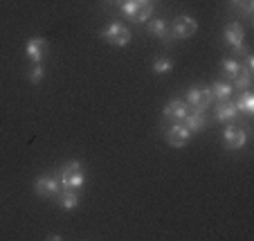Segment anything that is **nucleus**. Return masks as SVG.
<instances>
[{"mask_svg":"<svg viewBox=\"0 0 254 241\" xmlns=\"http://www.w3.org/2000/svg\"><path fill=\"white\" fill-rule=\"evenodd\" d=\"M57 178L61 183V189H79L86 185V171H83V164L79 160H70V162L61 164L57 171Z\"/></svg>","mask_w":254,"mask_h":241,"instance_id":"nucleus-1","label":"nucleus"},{"mask_svg":"<svg viewBox=\"0 0 254 241\" xmlns=\"http://www.w3.org/2000/svg\"><path fill=\"white\" fill-rule=\"evenodd\" d=\"M185 101L189 104V108H191V111L205 113L207 108L211 106V101H214V95H211L209 86H191V88L187 90V97H185Z\"/></svg>","mask_w":254,"mask_h":241,"instance_id":"nucleus-2","label":"nucleus"},{"mask_svg":"<svg viewBox=\"0 0 254 241\" xmlns=\"http://www.w3.org/2000/svg\"><path fill=\"white\" fill-rule=\"evenodd\" d=\"M101 39L108 41L111 45H117V48H124V45L130 43V32L124 23H108L104 29H101Z\"/></svg>","mask_w":254,"mask_h":241,"instance_id":"nucleus-3","label":"nucleus"},{"mask_svg":"<svg viewBox=\"0 0 254 241\" xmlns=\"http://www.w3.org/2000/svg\"><path fill=\"white\" fill-rule=\"evenodd\" d=\"M223 142H225V149L230 151H241L245 145H248V131L236 126L234 122L225 126L223 131Z\"/></svg>","mask_w":254,"mask_h":241,"instance_id":"nucleus-4","label":"nucleus"},{"mask_svg":"<svg viewBox=\"0 0 254 241\" xmlns=\"http://www.w3.org/2000/svg\"><path fill=\"white\" fill-rule=\"evenodd\" d=\"M34 192L39 194L43 198H57V194L61 192V183H59L57 176H50V174H43L39 178L34 180Z\"/></svg>","mask_w":254,"mask_h":241,"instance_id":"nucleus-5","label":"nucleus"},{"mask_svg":"<svg viewBox=\"0 0 254 241\" xmlns=\"http://www.w3.org/2000/svg\"><path fill=\"white\" fill-rule=\"evenodd\" d=\"M198 29V23L191 18V16H178V18H173L171 23V34L173 39H189V36H193Z\"/></svg>","mask_w":254,"mask_h":241,"instance_id":"nucleus-6","label":"nucleus"},{"mask_svg":"<svg viewBox=\"0 0 254 241\" xmlns=\"http://www.w3.org/2000/svg\"><path fill=\"white\" fill-rule=\"evenodd\" d=\"M191 131L183 124V122H173L171 126L167 129V142L171 147H185L189 140H191Z\"/></svg>","mask_w":254,"mask_h":241,"instance_id":"nucleus-7","label":"nucleus"},{"mask_svg":"<svg viewBox=\"0 0 254 241\" xmlns=\"http://www.w3.org/2000/svg\"><path fill=\"white\" fill-rule=\"evenodd\" d=\"M25 54H27V59L32 63H41L45 59V54H48V41H45L43 36L29 39L27 43H25Z\"/></svg>","mask_w":254,"mask_h":241,"instance_id":"nucleus-8","label":"nucleus"},{"mask_svg":"<svg viewBox=\"0 0 254 241\" xmlns=\"http://www.w3.org/2000/svg\"><path fill=\"white\" fill-rule=\"evenodd\" d=\"M191 111V108H189V104L185 99H171L167 104V106H164V120H173V122H183L185 117H187V113Z\"/></svg>","mask_w":254,"mask_h":241,"instance_id":"nucleus-9","label":"nucleus"},{"mask_svg":"<svg viewBox=\"0 0 254 241\" xmlns=\"http://www.w3.org/2000/svg\"><path fill=\"white\" fill-rule=\"evenodd\" d=\"M216 120L223 122V124H232V122L239 117V108H236L234 101L225 99V101H218V106H216Z\"/></svg>","mask_w":254,"mask_h":241,"instance_id":"nucleus-10","label":"nucleus"},{"mask_svg":"<svg viewBox=\"0 0 254 241\" xmlns=\"http://www.w3.org/2000/svg\"><path fill=\"white\" fill-rule=\"evenodd\" d=\"M223 39H225V43L227 45H241L245 41V29H243V25L239 23V20H232V23H227L225 25V32H223Z\"/></svg>","mask_w":254,"mask_h":241,"instance_id":"nucleus-11","label":"nucleus"},{"mask_svg":"<svg viewBox=\"0 0 254 241\" xmlns=\"http://www.w3.org/2000/svg\"><path fill=\"white\" fill-rule=\"evenodd\" d=\"M146 29H149V34H151V36H155V39L164 41V43H171V41H173L171 27H169V25L164 23V20H160V18L149 20V25H146Z\"/></svg>","mask_w":254,"mask_h":241,"instance_id":"nucleus-12","label":"nucleus"},{"mask_svg":"<svg viewBox=\"0 0 254 241\" xmlns=\"http://www.w3.org/2000/svg\"><path fill=\"white\" fill-rule=\"evenodd\" d=\"M183 124L187 126L191 133H200V131L207 129V117H205V113H200V111H189L187 117L183 120Z\"/></svg>","mask_w":254,"mask_h":241,"instance_id":"nucleus-13","label":"nucleus"},{"mask_svg":"<svg viewBox=\"0 0 254 241\" xmlns=\"http://www.w3.org/2000/svg\"><path fill=\"white\" fill-rule=\"evenodd\" d=\"M211 95H214L216 101H225L232 97V92H234V88H232V81H227V79H221V81H214L209 86Z\"/></svg>","mask_w":254,"mask_h":241,"instance_id":"nucleus-14","label":"nucleus"},{"mask_svg":"<svg viewBox=\"0 0 254 241\" xmlns=\"http://www.w3.org/2000/svg\"><path fill=\"white\" fill-rule=\"evenodd\" d=\"M236 108H239V115H245V117H252L254 115V95L250 90H243L239 95V99L234 101Z\"/></svg>","mask_w":254,"mask_h":241,"instance_id":"nucleus-15","label":"nucleus"},{"mask_svg":"<svg viewBox=\"0 0 254 241\" xmlns=\"http://www.w3.org/2000/svg\"><path fill=\"white\" fill-rule=\"evenodd\" d=\"M57 203L63 210H74V208H79V194L74 189H61L57 194Z\"/></svg>","mask_w":254,"mask_h":241,"instance_id":"nucleus-16","label":"nucleus"},{"mask_svg":"<svg viewBox=\"0 0 254 241\" xmlns=\"http://www.w3.org/2000/svg\"><path fill=\"white\" fill-rule=\"evenodd\" d=\"M221 68H223V73H225V77L232 81V79L241 73V61L239 59H223Z\"/></svg>","mask_w":254,"mask_h":241,"instance_id":"nucleus-17","label":"nucleus"},{"mask_svg":"<svg viewBox=\"0 0 254 241\" xmlns=\"http://www.w3.org/2000/svg\"><path fill=\"white\" fill-rule=\"evenodd\" d=\"M250 86H252V75H245L243 70L232 79V88L234 90H250Z\"/></svg>","mask_w":254,"mask_h":241,"instance_id":"nucleus-18","label":"nucleus"},{"mask_svg":"<svg viewBox=\"0 0 254 241\" xmlns=\"http://www.w3.org/2000/svg\"><path fill=\"white\" fill-rule=\"evenodd\" d=\"M173 70V61L169 57H160L153 61V73L155 75H169Z\"/></svg>","mask_w":254,"mask_h":241,"instance_id":"nucleus-19","label":"nucleus"},{"mask_svg":"<svg viewBox=\"0 0 254 241\" xmlns=\"http://www.w3.org/2000/svg\"><path fill=\"white\" fill-rule=\"evenodd\" d=\"M120 9H122V14H124L126 18L135 23V16H137V9H139V5L135 2V0H124V2L120 5Z\"/></svg>","mask_w":254,"mask_h":241,"instance_id":"nucleus-20","label":"nucleus"},{"mask_svg":"<svg viewBox=\"0 0 254 241\" xmlns=\"http://www.w3.org/2000/svg\"><path fill=\"white\" fill-rule=\"evenodd\" d=\"M151 16H153V5H151V2L139 5L137 16H135V23H146V18H151Z\"/></svg>","mask_w":254,"mask_h":241,"instance_id":"nucleus-21","label":"nucleus"},{"mask_svg":"<svg viewBox=\"0 0 254 241\" xmlns=\"http://www.w3.org/2000/svg\"><path fill=\"white\" fill-rule=\"evenodd\" d=\"M43 77H45L43 66H41V63H34V68L29 70V81H32V83H41V81H43Z\"/></svg>","mask_w":254,"mask_h":241,"instance_id":"nucleus-22","label":"nucleus"},{"mask_svg":"<svg viewBox=\"0 0 254 241\" xmlns=\"http://www.w3.org/2000/svg\"><path fill=\"white\" fill-rule=\"evenodd\" d=\"M241 70L245 75H254V57L252 54H245V61L241 63Z\"/></svg>","mask_w":254,"mask_h":241,"instance_id":"nucleus-23","label":"nucleus"},{"mask_svg":"<svg viewBox=\"0 0 254 241\" xmlns=\"http://www.w3.org/2000/svg\"><path fill=\"white\" fill-rule=\"evenodd\" d=\"M236 9L241 11L243 16H252V11H254V0H248V2H243V5H239Z\"/></svg>","mask_w":254,"mask_h":241,"instance_id":"nucleus-24","label":"nucleus"},{"mask_svg":"<svg viewBox=\"0 0 254 241\" xmlns=\"http://www.w3.org/2000/svg\"><path fill=\"white\" fill-rule=\"evenodd\" d=\"M230 2H232V5L239 7V5H243V2H248V0H230Z\"/></svg>","mask_w":254,"mask_h":241,"instance_id":"nucleus-25","label":"nucleus"},{"mask_svg":"<svg viewBox=\"0 0 254 241\" xmlns=\"http://www.w3.org/2000/svg\"><path fill=\"white\" fill-rule=\"evenodd\" d=\"M108 2H111V5H117V7H120L122 2H124V0H108Z\"/></svg>","mask_w":254,"mask_h":241,"instance_id":"nucleus-26","label":"nucleus"}]
</instances>
